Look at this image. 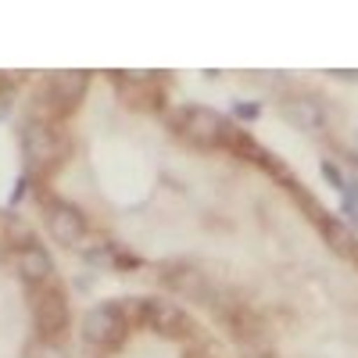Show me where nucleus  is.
Listing matches in <instances>:
<instances>
[{
    "label": "nucleus",
    "mask_w": 358,
    "mask_h": 358,
    "mask_svg": "<svg viewBox=\"0 0 358 358\" xmlns=\"http://www.w3.org/2000/svg\"><path fill=\"white\" fill-rule=\"evenodd\" d=\"M322 176H326V183H330V187H337V190H344V187H348L344 172H341L334 162H322Z\"/></svg>",
    "instance_id": "4468645a"
},
{
    "label": "nucleus",
    "mask_w": 358,
    "mask_h": 358,
    "mask_svg": "<svg viewBox=\"0 0 358 358\" xmlns=\"http://www.w3.org/2000/svg\"><path fill=\"white\" fill-rule=\"evenodd\" d=\"M15 273H18V280L29 283V287H43L47 280H54V258H50L47 248H40V244L29 241V244L15 255Z\"/></svg>",
    "instance_id": "9d476101"
},
{
    "label": "nucleus",
    "mask_w": 358,
    "mask_h": 358,
    "mask_svg": "<svg viewBox=\"0 0 358 358\" xmlns=\"http://www.w3.org/2000/svg\"><path fill=\"white\" fill-rule=\"evenodd\" d=\"M355 229H358V215H355Z\"/></svg>",
    "instance_id": "f3484780"
},
{
    "label": "nucleus",
    "mask_w": 358,
    "mask_h": 358,
    "mask_svg": "<svg viewBox=\"0 0 358 358\" xmlns=\"http://www.w3.org/2000/svg\"><path fill=\"white\" fill-rule=\"evenodd\" d=\"M280 115L287 118L294 129L319 133L326 126V108L315 97H308V94H287V97H280Z\"/></svg>",
    "instance_id": "1a4fd4ad"
},
{
    "label": "nucleus",
    "mask_w": 358,
    "mask_h": 358,
    "mask_svg": "<svg viewBox=\"0 0 358 358\" xmlns=\"http://www.w3.org/2000/svg\"><path fill=\"white\" fill-rule=\"evenodd\" d=\"M33 319H36V330L43 341H57L69 322H72V308H69V294L62 287H36L33 290Z\"/></svg>",
    "instance_id": "20e7f679"
},
{
    "label": "nucleus",
    "mask_w": 358,
    "mask_h": 358,
    "mask_svg": "<svg viewBox=\"0 0 358 358\" xmlns=\"http://www.w3.org/2000/svg\"><path fill=\"white\" fill-rule=\"evenodd\" d=\"M140 312V322L143 326H151L155 334L169 337V341H179V337H187L190 334V319L183 308H176L172 301H165V297H147V301L136 305Z\"/></svg>",
    "instance_id": "39448f33"
},
{
    "label": "nucleus",
    "mask_w": 358,
    "mask_h": 358,
    "mask_svg": "<svg viewBox=\"0 0 358 358\" xmlns=\"http://www.w3.org/2000/svg\"><path fill=\"white\" fill-rule=\"evenodd\" d=\"M172 129L194 147H226L229 136V118H222L215 108L204 104H183L179 111H172Z\"/></svg>",
    "instance_id": "f257e3e1"
},
{
    "label": "nucleus",
    "mask_w": 358,
    "mask_h": 358,
    "mask_svg": "<svg viewBox=\"0 0 358 358\" xmlns=\"http://www.w3.org/2000/svg\"><path fill=\"white\" fill-rule=\"evenodd\" d=\"M25 358H69V355L62 351V344H57V341H43V337H36L33 344H29Z\"/></svg>",
    "instance_id": "f8f14e48"
},
{
    "label": "nucleus",
    "mask_w": 358,
    "mask_h": 358,
    "mask_svg": "<svg viewBox=\"0 0 358 358\" xmlns=\"http://www.w3.org/2000/svg\"><path fill=\"white\" fill-rule=\"evenodd\" d=\"M248 358H273V355H268V351H265V355H248Z\"/></svg>",
    "instance_id": "dca6fc26"
},
{
    "label": "nucleus",
    "mask_w": 358,
    "mask_h": 358,
    "mask_svg": "<svg viewBox=\"0 0 358 358\" xmlns=\"http://www.w3.org/2000/svg\"><path fill=\"white\" fill-rule=\"evenodd\" d=\"M334 79H344V83H355L358 79V72H330Z\"/></svg>",
    "instance_id": "2eb2a0df"
},
{
    "label": "nucleus",
    "mask_w": 358,
    "mask_h": 358,
    "mask_svg": "<svg viewBox=\"0 0 358 358\" xmlns=\"http://www.w3.org/2000/svg\"><path fill=\"white\" fill-rule=\"evenodd\" d=\"M319 229H322V236H326V244H330L337 255H358V241H355V233H351L341 219L322 215V219H319Z\"/></svg>",
    "instance_id": "9b49d317"
},
{
    "label": "nucleus",
    "mask_w": 358,
    "mask_h": 358,
    "mask_svg": "<svg viewBox=\"0 0 358 358\" xmlns=\"http://www.w3.org/2000/svg\"><path fill=\"white\" fill-rule=\"evenodd\" d=\"M79 334H83L86 344H94V348H118L126 341V334H129V315H126V308L118 301L94 305L83 315Z\"/></svg>",
    "instance_id": "f03ea898"
},
{
    "label": "nucleus",
    "mask_w": 358,
    "mask_h": 358,
    "mask_svg": "<svg viewBox=\"0 0 358 358\" xmlns=\"http://www.w3.org/2000/svg\"><path fill=\"white\" fill-rule=\"evenodd\" d=\"M90 86V72H54L47 79V108L54 118H65L79 108L83 94Z\"/></svg>",
    "instance_id": "423d86ee"
},
{
    "label": "nucleus",
    "mask_w": 358,
    "mask_h": 358,
    "mask_svg": "<svg viewBox=\"0 0 358 358\" xmlns=\"http://www.w3.org/2000/svg\"><path fill=\"white\" fill-rule=\"evenodd\" d=\"M22 155H25V165L33 172H43L50 169L57 158L65 155V140L57 133V126L50 118H33L22 133Z\"/></svg>",
    "instance_id": "7ed1b4c3"
},
{
    "label": "nucleus",
    "mask_w": 358,
    "mask_h": 358,
    "mask_svg": "<svg viewBox=\"0 0 358 358\" xmlns=\"http://www.w3.org/2000/svg\"><path fill=\"white\" fill-rule=\"evenodd\" d=\"M233 115L241 118V122H255V118L262 115V104H255V101H241V104H233Z\"/></svg>",
    "instance_id": "ddd939ff"
},
{
    "label": "nucleus",
    "mask_w": 358,
    "mask_h": 358,
    "mask_svg": "<svg viewBox=\"0 0 358 358\" xmlns=\"http://www.w3.org/2000/svg\"><path fill=\"white\" fill-rule=\"evenodd\" d=\"M162 283L165 290L172 294H183V297H197V301H208V276H204V268L194 265V262H172L162 268Z\"/></svg>",
    "instance_id": "6e6552de"
},
{
    "label": "nucleus",
    "mask_w": 358,
    "mask_h": 358,
    "mask_svg": "<svg viewBox=\"0 0 358 358\" xmlns=\"http://www.w3.org/2000/svg\"><path fill=\"white\" fill-rule=\"evenodd\" d=\"M47 229H50V241L62 244V248H79L86 241V215L79 212L76 204L69 201H54L47 204Z\"/></svg>",
    "instance_id": "0eeeda50"
}]
</instances>
